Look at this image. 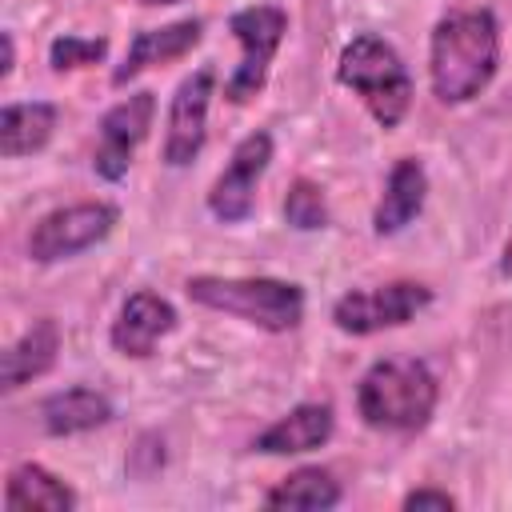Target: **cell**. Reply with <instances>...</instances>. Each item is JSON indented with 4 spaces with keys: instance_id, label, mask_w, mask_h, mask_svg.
Here are the masks:
<instances>
[{
    "instance_id": "1",
    "label": "cell",
    "mask_w": 512,
    "mask_h": 512,
    "mask_svg": "<svg viewBox=\"0 0 512 512\" xmlns=\"http://www.w3.org/2000/svg\"><path fill=\"white\" fill-rule=\"evenodd\" d=\"M500 68V20L492 8H460L436 20L428 40V80L440 104L476 100Z\"/></svg>"
},
{
    "instance_id": "2",
    "label": "cell",
    "mask_w": 512,
    "mask_h": 512,
    "mask_svg": "<svg viewBox=\"0 0 512 512\" xmlns=\"http://www.w3.org/2000/svg\"><path fill=\"white\" fill-rule=\"evenodd\" d=\"M440 384L416 356H380L356 384V408L368 428L416 432L432 420Z\"/></svg>"
},
{
    "instance_id": "3",
    "label": "cell",
    "mask_w": 512,
    "mask_h": 512,
    "mask_svg": "<svg viewBox=\"0 0 512 512\" xmlns=\"http://www.w3.org/2000/svg\"><path fill=\"white\" fill-rule=\"evenodd\" d=\"M336 80L352 96H360V104L380 128H396L412 108V76L400 52L376 32H356L340 48Z\"/></svg>"
},
{
    "instance_id": "4",
    "label": "cell",
    "mask_w": 512,
    "mask_h": 512,
    "mask_svg": "<svg viewBox=\"0 0 512 512\" xmlns=\"http://www.w3.org/2000/svg\"><path fill=\"white\" fill-rule=\"evenodd\" d=\"M188 300L236 316L264 332H288L304 320V288L276 276H188Z\"/></svg>"
},
{
    "instance_id": "5",
    "label": "cell",
    "mask_w": 512,
    "mask_h": 512,
    "mask_svg": "<svg viewBox=\"0 0 512 512\" xmlns=\"http://www.w3.org/2000/svg\"><path fill=\"white\" fill-rule=\"evenodd\" d=\"M120 220V208L108 200H80V204H64L44 212L32 232H28V256L36 264H60L72 260L88 248H96L100 240L112 236Z\"/></svg>"
},
{
    "instance_id": "6",
    "label": "cell",
    "mask_w": 512,
    "mask_h": 512,
    "mask_svg": "<svg viewBox=\"0 0 512 512\" xmlns=\"http://www.w3.org/2000/svg\"><path fill=\"white\" fill-rule=\"evenodd\" d=\"M228 32L240 44V64L228 76L224 96L232 104H248L268 84V68H272L276 48L288 32V12L276 8V4H248V8L228 16Z\"/></svg>"
},
{
    "instance_id": "7",
    "label": "cell",
    "mask_w": 512,
    "mask_h": 512,
    "mask_svg": "<svg viewBox=\"0 0 512 512\" xmlns=\"http://www.w3.org/2000/svg\"><path fill=\"white\" fill-rule=\"evenodd\" d=\"M432 304V288L420 280H388L376 288H352L332 304V324L348 336H372L384 328H404Z\"/></svg>"
},
{
    "instance_id": "8",
    "label": "cell",
    "mask_w": 512,
    "mask_h": 512,
    "mask_svg": "<svg viewBox=\"0 0 512 512\" xmlns=\"http://www.w3.org/2000/svg\"><path fill=\"white\" fill-rule=\"evenodd\" d=\"M216 96V68L204 64L192 76H184L168 100V124H164V164L188 168L208 136V104Z\"/></svg>"
},
{
    "instance_id": "9",
    "label": "cell",
    "mask_w": 512,
    "mask_h": 512,
    "mask_svg": "<svg viewBox=\"0 0 512 512\" xmlns=\"http://www.w3.org/2000/svg\"><path fill=\"white\" fill-rule=\"evenodd\" d=\"M268 160H272V136L264 128L248 132L232 148V160L224 164V172L208 188V212L220 224H244L252 216V208H256V184L268 172Z\"/></svg>"
},
{
    "instance_id": "10",
    "label": "cell",
    "mask_w": 512,
    "mask_h": 512,
    "mask_svg": "<svg viewBox=\"0 0 512 512\" xmlns=\"http://www.w3.org/2000/svg\"><path fill=\"white\" fill-rule=\"evenodd\" d=\"M152 116H156V96L152 92H132L100 116L96 152H92V168H96L100 180H108V184L124 180L136 148L144 144V136L152 128Z\"/></svg>"
},
{
    "instance_id": "11",
    "label": "cell",
    "mask_w": 512,
    "mask_h": 512,
    "mask_svg": "<svg viewBox=\"0 0 512 512\" xmlns=\"http://www.w3.org/2000/svg\"><path fill=\"white\" fill-rule=\"evenodd\" d=\"M172 328H176V308H172L164 296L140 288V292H132V296L120 304V312H116V320H112V328H108V340H112V348H116L120 356L148 360V356L156 352V344H160Z\"/></svg>"
},
{
    "instance_id": "12",
    "label": "cell",
    "mask_w": 512,
    "mask_h": 512,
    "mask_svg": "<svg viewBox=\"0 0 512 512\" xmlns=\"http://www.w3.org/2000/svg\"><path fill=\"white\" fill-rule=\"evenodd\" d=\"M332 428H336L332 404L328 400H304V404L288 408L280 420H272L252 440V448L264 456H300V452L324 448L332 440Z\"/></svg>"
},
{
    "instance_id": "13",
    "label": "cell",
    "mask_w": 512,
    "mask_h": 512,
    "mask_svg": "<svg viewBox=\"0 0 512 512\" xmlns=\"http://www.w3.org/2000/svg\"><path fill=\"white\" fill-rule=\"evenodd\" d=\"M200 36H204V20H200V16H184V20H172V24H164V28H144V32H136L132 44H128V52H124V60H120L116 72H112V84L120 88V84L136 80L140 72H148V68H156V64L180 60L184 52H192V48L200 44Z\"/></svg>"
},
{
    "instance_id": "14",
    "label": "cell",
    "mask_w": 512,
    "mask_h": 512,
    "mask_svg": "<svg viewBox=\"0 0 512 512\" xmlns=\"http://www.w3.org/2000/svg\"><path fill=\"white\" fill-rule=\"evenodd\" d=\"M424 196H428V172L416 156H400L392 168H388V180H384V192L376 200V212H372V232L376 236H396L404 232L420 208H424Z\"/></svg>"
},
{
    "instance_id": "15",
    "label": "cell",
    "mask_w": 512,
    "mask_h": 512,
    "mask_svg": "<svg viewBox=\"0 0 512 512\" xmlns=\"http://www.w3.org/2000/svg\"><path fill=\"white\" fill-rule=\"evenodd\" d=\"M56 352H60V324L52 316L32 320V328L16 344L4 348V360H0V384H4V392H16L28 380L44 376L56 364Z\"/></svg>"
},
{
    "instance_id": "16",
    "label": "cell",
    "mask_w": 512,
    "mask_h": 512,
    "mask_svg": "<svg viewBox=\"0 0 512 512\" xmlns=\"http://www.w3.org/2000/svg\"><path fill=\"white\" fill-rule=\"evenodd\" d=\"M60 124V108L52 100H20L0 112V152L4 160H20L40 152Z\"/></svg>"
},
{
    "instance_id": "17",
    "label": "cell",
    "mask_w": 512,
    "mask_h": 512,
    "mask_svg": "<svg viewBox=\"0 0 512 512\" xmlns=\"http://www.w3.org/2000/svg\"><path fill=\"white\" fill-rule=\"evenodd\" d=\"M40 420L48 436H76V432H92L100 424L112 420V400L88 384H72L64 392H52L40 404Z\"/></svg>"
},
{
    "instance_id": "18",
    "label": "cell",
    "mask_w": 512,
    "mask_h": 512,
    "mask_svg": "<svg viewBox=\"0 0 512 512\" xmlns=\"http://www.w3.org/2000/svg\"><path fill=\"white\" fill-rule=\"evenodd\" d=\"M4 508L8 512H72L76 508V492L56 476L48 472L44 464H16L8 472V484H4Z\"/></svg>"
},
{
    "instance_id": "19",
    "label": "cell",
    "mask_w": 512,
    "mask_h": 512,
    "mask_svg": "<svg viewBox=\"0 0 512 512\" xmlns=\"http://www.w3.org/2000/svg\"><path fill=\"white\" fill-rule=\"evenodd\" d=\"M336 504H340V484L332 480L328 468H296L264 496V508L320 512V508H336Z\"/></svg>"
},
{
    "instance_id": "20",
    "label": "cell",
    "mask_w": 512,
    "mask_h": 512,
    "mask_svg": "<svg viewBox=\"0 0 512 512\" xmlns=\"http://www.w3.org/2000/svg\"><path fill=\"white\" fill-rule=\"evenodd\" d=\"M284 220L296 228V232H316L328 224V204H324V188L312 184L308 176L292 180L288 196H284Z\"/></svg>"
},
{
    "instance_id": "21",
    "label": "cell",
    "mask_w": 512,
    "mask_h": 512,
    "mask_svg": "<svg viewBox=\"0 0 512 512\" xmlns=\"http://www.w3.org/2000/svg\"><path fill=\"white\" fill-rule=\"evenodd\" d=\"M108 56V40L104 36H56L52 48H48V60L56 72H76V68H88V64H100Z\"/></svg>"
},
{
    "instance_id": "22",
    "label": "cell",
    "mask_w": 512,
    "mask_h": 512,
    "mask_svg": "<svg viewBox=\"0 0 512 512\" xmlns=\"http://www.w3.org/2000/svg\"><path fill=\"white\" fill-rule=\"evenodd\" d=\"M400 508H440V512H448V508H456V496H448L440 488H416L400 500Z\"/></svg>"
},
{
    "instance_id": "23",
    "label": "cell",
    "mask_w": 512,
    "mask_h": 512,
    "mask_svg": "<svg viewBox=\"0 0 512 512\" xmlns=\"http://www.w3.org/2000/svg\"><path fill=\"white\" fill-rule=\"evenodd\" d=\"M500 276L512 280V232H508V240H504V248H500Z\"/></svg>"
},
{
    "instance_id": "24",
    "label": "cell",
    "mask_w": 512,
    "mask_h": 512,
    "mask_svg": "<svg viewBox=\"0 0 512 512\" xmlns=\"http://www.w3.org/2000/svg\"><path fill=\"white\" fill-rule=\"evenodd\" d=\"M12 60H16V48H12V32H4V68H0V76H8V72H12Z\"/></svg>"
},
{
    "instance_id": "25",
    "label": "cell",
    "mask_w": 512,
    "mask_h": 512,
    "mask_svg": "<svg viewBox=\"0 0 512 512\" xmlns=\"http://www.w3.org/2000/svg\"><path fill=\"white\" fill-rule=\"evenodd\" d=\"M140 4H148V8H156V4H176V0H140Z\"/></svg>"
}]
</instances>
